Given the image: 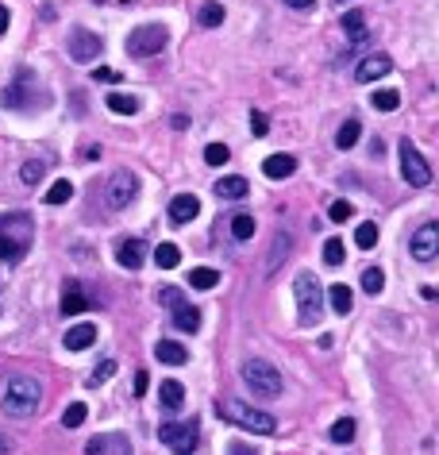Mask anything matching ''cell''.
I'll use <instances>...</instances> for the list:
<instances>
[{
    "mask_svg": "<svg viewBox=\"0 0 439 455\" xmlns=\"http://www.w3.org/2000/svg\"><path fill=\"white\" fill-rule=\"evenodd\" d=\"M216 282H220V274L212 267H197L193 274H189V286H193V290H212Z\"/></svg>",
    "mask_w": 439,
    "mask_h": 455,
    "instance_id": "obj_33",
    "label": "cell"
},
{
    "mask_svg": "<svg viewBox=\"0 0 439 455\" xmlns=\"http://www.w3.org/2000/svg\"><path fill=\"white\" fill-rule=\"evenodd\" d=\"M328 216L336 224H343V220H351V216H355V205H351V201H336V205L328 208Z\"/></svg>",
    "mask_w": 439,
    "mask_h": 455,
    "instance_id": "obj_42",
    "label": "cell"
},
{
    "mask_svg": "<svg viewBox=\"0 0 439 455\" xmlns=\"http://www.w3.org/2000/svg\"><path fill=\"white\" fill-rule=\"evenodd\" d=\"M343 259H347L343 240H339V235H331V240L324 243V262H328V267H343Z\"/></svg>",
    "mask_w": 439,
    "mask_h": 455,
    "instance_id": "obj_34",
    "label": "cell"
},
{
    "mask_svg": "<svg viewBox=\"0 0 439 455\" xmlns=\"http://www.w3.org/2000/svg\"><path fill=\"white\" fill-rule=\"evenodd\" d=\"M35 240V220L27 213L0 216V262H20Z\"/></svg>",
    "mask_w": 439,
    "mask_h": 455,
    "instance_id": "obj_1",
    "label": "cell"
},
{
    "mask_svg": "<svg viewBox=\"0 0 439 455\" xmlns=\"http://www.w3.org/2000/svg\"><path fill=\"white\" fill-rule=\"evenodd\" d=\"M158 301H162V305L174 309V305H181L185 297H181V290H177V286H162V290H158Z\"/></svg>",
    "mask_w": 439,
    "mask_h": 455,
    "instance_id": "obj_44",
    "label": "cell"
},
{
    "mask_svg": "<svg viewBox=\"0 0 439 455\" xmlns=\"http://www.w3.org/2000/svg\"><path fill=\"white\" fill-rule=\"evenodd\" d=\"M104 104H108L116 116H135V112H139V97H128V93H112Z\"/></svg>",
    "mask_w": 439,
    "mask_h": 455,
    "instance_id": "obj_28",
    "label": "cell"
},
{
    "mask_svg": "<svg viewBox=\"0 0 439 455\" xmlns=\"http://www.w3.org/2000/svg\"><path fill=\"white\" fill-rule=\"evenodd\" d=\"M239 374H243V386L251 390L254 397H266V402H274V397H282V371L274 363H266V359H247V363L239 367Z\"/></svg>",
    "mask_w": 439,
    "mask_h": 455,
    "instance_id": "obj_3",
    "label": "cell"
},
{
    "mask_svg": "<svg viewBox=\"0 0 439 455\" xmlns=\"http://www.w3.org/2000/svg\"><path fill=\"white\" fill-rule=\"evenodd\" d=\"M166 27L162 24H143L135 31L128 35V54L131 58H150V54H162V46H166Z\"/></svg>",
    "mask_w": 439,
    "mask_h": 455,
    "instance_id": "obj_6",
    "label": "cell"
},
{
    "mask_svg": "<svg viewBox=\"0 0 439 455\" xmlns=\"http://www.w3.org/2000/svg\"><path fill=\"white\" fill-rule=\"evenodd\" d=\"M251 131H254V139H262L266 131H270V120H266V112H251Z\"/></svg>",
    "mask_w": 439,
    "mask_h": 455,
    "instance_id": "obj_45",
    "label": "cell"
},
{
    "mask_svg": "<svg viewBox=\"0 0 439 455\" xmlns=\"http://www.w3.org/2000/svg\"><path fill=\"white\" fill-rule=\"evenodd\" d=\"M93 339H97V324L81 320V324H73L70 332H66V352H85Z\"/></svg>",
    "mask_w": 439,
    "mask_h": 455,
    "instance_id": "obj_19",
    "label": "cell"
},
{
    "mask_svg": "<svg viewBox=\"0 0 439 455\" xmlns=\"http://www.w3.org/2000/svg\"><path fill=\"white\" fill-rule=\"evenodd\" d=\"M401 174H405V182L416 185V189L432 185V166L424 163V155H420L408 139H401Z\"/></svg>",
    "mask_w": 439,
    "mask_h": 455,
    "instance_id": "obj_8",
    "label": "cell"
},
{
    "mask_svg": "<svg viewBox=\"0 0 439 455\" xmlns=\"http://www.w3.org/2000/svg\"><path fill=\"white\" fill-rule=\"evenodd\" d=\"M181 402H185V386H181L177 378H162V405H166L170 413H177Z\"/></svg>",
    "mask_w": 439,
    "mask_h": 455,
    "instance_id": "obj_23",
    "label": "cell"
},
{
    "mask_svg": "<svg viewBox=\"0 0 439 455\" xmlns=\"http://www.w3.org/2000/svg\"><path fill=\"white\" fill-rule=\"evenodd\" d=\"M39 101H43V93L35 89L31 70H20L16 81L4 89V108H31V104H39Z\"/></svg>",
    "mask_w": 439,
    "mask_h": 455,
    "instance_id": "obj_9",
    "label": "cell"
},
{
    "mask_svg": "<svg viewBox=\"0 0 439 455\" xmlns=\"http://www.w3.org/2000/svg\"><path fill=\"white\" fill-rule=\"evenodd\" d=\"M389 73H393V58H389V54H381V51H374V54H366V58L358 62V70H355V81L370 85V81H381V78H389Z\"/></svg>",
    "mask_w": 439,
    "mask_h": 455,
    "instance_id": "obj_13",
    "label": "cell"
},
{
    "mask_svg": "<svg viewBox=\"0 0 439 455\" xmlns=\"http://www.w3.org/2000/svg\"><path fill=\"white\" fill-rule=\"evenodd\" d=\"M43 174H46V163L31 158V163H24V170H20V182H24V185H39Z\"/></svg>",
    "mask_w": 439,
    "mask_h": 455,
    "instance_id": "obj_36",
    "label": "cell"
},
{
    "mask_svg": "<svg viewBox=\"0 0 439 455\" xmlns=\"http://www.w3.org/2000/svg\"><path fill=\"white\" fill-rule=\"evenodd\" d=\"M197 24H200V27H220V24H224V4H216V0L200 4V8H197Z\"/></svg>",
    "mask_w": 439,
    "mask_h": 455,
    "instance_id": "obj_27",
    "label": "cell"
},
{
    "mask_svg": "<svg viewBox=\"0 0 439 455\" xmlns=\"http://www.w3.org/2000/svg\"><path fill=\"white\" fill-rule=\"evenodd\" d=\"M155 355L162 359V363H170V367H181V363L189 359V352H185L181 344H174V339H162V344L155 347Z\"/></svg>",
    "mask_w": 439,
    "mask_h": 455,
    "instance_id": "obj_25",
    "label": "cell"
},
{
    "mask_svg": "<svg viewBox=\"0 0 439 455\" xmlns=\"http://www.w3.org/2000/svg\"><path fill=\"white\" fill-rule=\"evenodd\" d=\"M116 259H120L123 270H139L143 262H147V243H143V240H120Z\"/></svg>",
    "mask_w": 439,
    "mask_h": 455,
    "instance_id": "obj_15",
    "label": "cell"
},
{
    "mask_svg": "<svg viewBox=\"0 0 439 455\" xmlns=\"http://www.w3.org/2000/svg\"><path fill=\"white\" fill-rule=\"evenodd\" d=\"M378 243V224L374 220H366V224H358L355 228V247H362V251H370Z\"/></svg>",
    "mask_w": 439,
    "mask_h": 455,
    "instance_id": "obj_32",
    "label": "cell"
},
{
    "mask_svg": "<svg viewBox=\"0 0 439 455\" xmlns=\"http://www.w3.org/2000/svg\"><path fill=\"white\" fill-rule=\"evenodd\" d=\"M85 455H131V444L123 440L120 432H108V436H93L85 444Z\"/></svg>",
    "mask_w": 439,
    "mask_h": 455,
    "instance_id": "obj_14",
    "label": "cell"
},
{
    "mask_svg": "<svg viewBox=\"0 0 439 455\" xmlns=\"http://www.w3.org/2000/svg\"><path fill=\"white\" fill-rule=\"evenodd\" d=\"M289 251H293V235H289V232H278V235H274V243H270V251H266V267H262L266 278H270V274L282 267V259H285Z\"/></svg>",
    "mask_w": 439,
    "mask_h": 455,
    "instance_id": "obj_16",
    "label": "cell"
},
{
    "mask_svg": "<svg viewBox=\"0 0 439 455\" xmlns=\"http://www.w3.org/2000/svg\"><path fill=\"white\" fill-rule=\"evenodd\" d=\"M293 170H297V158L293 155H270L262 163V174L270 178V182H282V178H289Z\"/></svg>",
    "mask_w": 439,
    "mask_h": 455,
    "instance_id": "obj_20",
    "label": "cell"
},
{
    "mask_svg": "<svg viewBox=\"0 0 439 455\" xmlns=\"http://www.w3.org/2000/svg\"><path fill=\"white\" fill-rule=\"evenodd\" d=\"M331 440H336V444H351V440H355V421H351V416H339V421L331 424Z\"/></svg>",
    "mask_w": 439,
    "mask_h": 455,
    "instance_id": "obj_37",
    "label": "cell"
},
{
    "mask_svg": "<svg viewBox=\"0 0 439 455\" xmlns=\"http://www.w3.org/2000/svg\"><path fill=\"white\" fill-rule=\"evenodd\" d=\"M408 251H413L416 262H432L439 255V224H424L413 232V240H408Z\"/></svg>",
    "mask_w": 439,
    "mask_h": 455,
    "instance_id": "obj_12",
    "label": "cell"
},
{
    "mask_svg": "<svg viewBox=\"0 0 439 455\" xmlns=\"http://www.w3.org/2000/svg\"><path fill=\"white\" fill-rule=\"evenodd\" d=\"M135 197H139V178L131 174V170H112L108 185H104V205L120 213V208H128Z\"/></svg>",
    "mask_w": 439,
    "mask_h": 455,
    "instance_id": "obj_7",
    "label": "cell"
},
{
    "mask_svg": "<svg viewBox=\"0 0 439 455\" xmlns=\"http://www.w3.org/2000/svg\"><path fill=\"white\" fill-rule=\"evenodd\" d=\"M285 4H289V8H297V12H304V8H312L316 0H285Z\"/></svg>",
    "mask_w": 439,
    "mask_h": 455,
    "instance_id": "obj_50",
    "label": "cell"
},
{
    "mask_svg": "<svg viewBox=\"0 0 439 455\" xmlns=\"http://www.w3.org/2000/svg\"><path fill=\"white\" fill-rule=\"evenodd\" d=\"M232 235H235V240H251V235H254V216H247V213H239V216H235V220H232Z\"/></svg>",
    "mask_w": 439,
    "mask_h": 455,
    "instance_id": "obj_39",
    "label": "cell"
},
{
    "mask_svg": "<svg viewBox=\"0 0 439 455\" xmlns=\"http://www.w3.org/2000/svg\"><path fill=\"white\" fill-rule=\"evenodd\" d=\"M162 444H170V451L174 455H193L197 448V421H166L162 424Z\"/></svg>",
    "mask_w": 439,
    "mask_h": 455,
    "instance_id": "obj_10",
    "label": "cell"
},
{
    "mask_svg": "<svg viewBox=\"0 0 439 455\" xmlns=\"http://www.w3.org/2000/svg\"><path fill=\"white\" fill-rule=\"evenodd\" d=\"M120 78L123 73L112 70V66H97V70H93V81H104V85H120Z\"/></svg>",
    "mask_w": 439,
    "mask_h": 455,
    "instance_id": "obj_43",
    "label": "cell"
},
{
    "mask_svg": "<svg viewBox=\"0 0 439 455\" xmlns=\"http://www.w3.org/2000/svg\"><path fill=\"white\" fill-rule=\"evenodd\" d=\"M370 104H374L378 112H393L397 104H401V97H397V89H378V93H374V101H370Z\"/></svg>",
    "mask_w": 439,
    "mask_h": 455,
    "instance_id": "obj_40",
    "label": "cell"
},
{
    "mask_svg": "<svg viewBox=\"0 0 439 455\" xmlns=\"http://www.w3.org/2000/svg\"><path fill=\"white\" fill-rule=\"evenodd\" d=\"M227 455H254V448H251V444H232Z\"/></svg>",
    "mask_w": 439,
    "mask_h": 455,
    "instance_id": "obj_48",
    "label": "cell"
},
{
    "mask_svg": "<svg viewBox=\"0 0 439 455\" xmlns=\"http://www.w3.org/2000/svg\"><path fill=\"white\" fill-rule=\"evenodd\" d=\"M8 24H12V12H8V8H4V4H0V35H4V31H8Z\"/></svg>",
    "mask_w": 439,
    "mask_h": 455,
    "instance_id": "obj_49",
    "label": "cell"
},
{
    "mask_svg": "<svg viewBox=\"0 0 439 455\" xmlns=\"http://www.w3.org/2000/svg\"><path fill=\"white\" fill-rule=\"evenodd\" d=\"M324 293L331 297V309H336L339 317H347V312L355 309V293H351V286H343V282H336V286H328Z\"/></svg>",
    "mask_w": 439,
    "mask_h": 455,
    "instance_id": "obj_22",
    "label": "cell"
},
{
    "mask_svg": "<svg viewBox=\"0 0 439 455\" xmlns=\"http://www.w3.org/2000/svg\"><path fill=\"white\" fill-rule=\"evenodd\" d=\"M247 193H251V185H247V178H239V174H227V178H220V182H216V197H220V201H243Z\"/></svg>",
    "mask_w": 439,
    "mask_h": 455,
    "instance_id": "obj_17",
    "label": "cell"
},
{
    "mask_svg": "<svg viewBox=\"0 0 439 455\" xmlns=\"http://www.w3.org/2000/svg\"><path fill=\"white\" fill-rule=\"evenodd\" d=\"M70 58L73 62H93L97 54L104 51V43H100V35L97 31H89V27H73L70 31Z\"/></svg>",
    "mask_w": 439,
    "mask_h": 455,
    "instance_id": "obj_11",
    "label": "cell"
},
{
    "mask_svg": "<svg viewBox=\"0 0 439 455\" xmlns=\"http://www.w3.org/2000/svg\"><path fill=\"white\" fill-rule=\"evenodd\" d=\"M85 416H89V409H85L81 402H73V405H66L62 424H66V429H81V424H85Z\"/></svg>",
    "mask_w": 439,
    "mask_h": 455,
    "instance_id": "obj_38",
    "label": "cell"
},
{
    "mask_svg": "<svg viewBox=\"0 0 439 455\" xmlns=\"http://www.w3.org/2000/svg\"><path fill=\"white\" fill-rule=\"evenodd\" d=\"M39 402H43V386L35 378H12L4 390V413L8 416H31L39 413Z\"/></svg>",
    "mask_w": 439,
    "mask_h": 455,
    "instance_id": "obj_4",
    "label": "cell"
},
{
    "mask_svg": "<svg viewBox=\"0 0 439 455\" xmlns=\"http://www.w3.org/2000/svg\"><path fill=\"white\" fill-rule=\"evenodd\" d=\"M227 158H232V150H227L224 143H208L205 147V163L208 166H227Z\"/></svg>",
    "mask_w": 439,
    "mask_h": 455,
    "instance_id": "obj_41",
    "label": "cell"
},
{
    "mask_svg": "<svg viewBox=\"0 0 439 455\" xmlns=\"http://www.w3.org/2000/svg\"><path fill=\"white\" fill-rule=\"evenodd\" d=\"M362 290L374 293V297H378V293L386 290V274H381L378 267H366V270H362Z\"/></svg>",
    "mask_w": 439,
    "mask_h": 455,
    "instance_id": "obj_35",
    "label": "cell"
},
{
    "mask_svg": "<svg viewBox=\"0 0 439 455\" xmlns=\"http://www.w3.org/2000/svg\"><path fill=\"white\" fill-rule=\"evenodd\" d=\"M89 309V297H85V290H81V282H66V290H62V312L66 317H78V312Z\"/></svg>",
    "mask_w": 439,
    "mask_h": 455,
    "instance_id": "obj_18",
    "label": "cell"
},
{
    "mask_svg": "<svg viewBox=\"0 0 439 455\" xmlns=\"http://www.w3.org/2000/svg\"><path fill=\"white\" fill-rule=\"evenodd\" d=\"M174 328H177V332H197V328H200V312H197L193 305H185V301H181V305H174Z\"/></svg>",
    "mask_w": 439,
    "mask_h": 455,
    "instance_id": "obj_24",
    "label": "cell"
},
{
    "mask_svg": "<svg viewBox=\"0 0 439 455\" xmlns=\"http://www.w3.org/2000/svg\"><path fill=\"white\" fill-rule=\"evenodd\" d=\"M293 293H297V312H301V324L312 328L320 320V309H324V286L312 270H301L297 282H293Z\"/></svg>",
    "mask_w": 439,
    "mask_h": 455,
    "instance_id": "obj_5",
    "label": "cell"
},
{
    "mask_svg": "<svg viewBox=\"0 0 439 455\" xmlns=\"http://www.w3.org/2000/svg\"><path fill=\"white\" fill-rule=\"evenodd\" d=\"M343 31L351 35V46L366 43V20H362V12H347V16H343Z\"/></svg>",
    "mask_w": 439,
    "mask_h": 455,
    "instance_id": "obj_26",
    "label": "cell"
},
{
    "mask_svg": "<svg viewBox=\"0 0 439 455\" xmlns=\"http://www.w3.org/2000/svg\"><path fill=\"white\" fill-rule=\"evenodd\" d=\"M197 213H200V201H197V197H189V193H181V197L170 201V220H174V224H189Z\"/></svg>",
    "mask_w": 439,
    "mask_h": 455,
    "instance_id": "obj_21",
    "label": "cell"
},
{
    "mask_svg": "<svg viewBox=\"0 0 439 455\" xmlns=\"http://www.w3.org/2000/svg\"><path fill=\"white\" fill-rule=\"evenodd\" d=\"M216 409H220V416H224V421L239 424V429H247V432H259V436L278 432V421H274L270 413L254 409V405L239 402V397H220V405H216Z\"/></svg>",
    "mask_w": 439,
    "mask_h": 455,
    "instance_id": "obj_2",
    "label": "cell"
},
{
    "mask_svg": "<svg viewBox=\"0 0 439 455\" xmlns=\"http://www.w3.org/2000/svg\"><path fill=\"white\" fill-rule=\"evenodd\" d=\"M358 136H362V124H358V120H347V124L339 128V136H336V147H339V150L358 147Z\"/></svg>",
    "mask_w": 439,
    "mask_h": 455,
    "instance_id": "obj_29",
    "label": "cell"
},
{
    "mask_svg": "<svg viewBox=\"0 0 439 455\" xmlns=\"http://www.w3.org/2000/svg\"><path fill=\"white\" fill-rule=\"evenodd\" d=\"M147 382H150V378H147V371H139V374H135V397H143V394H147Z\"/></svg>",
    "mask_w": 439,
    "mask_h": 455,
    "instance_id": "obj_47",
    "label": "cell"
},
{
    "mask_svg": "<svg viewBox=\"0 0 439 455\" xmlns=\"http://www.w3.org/2000/svg\"><path fill=\"white\" fill-rule=\"evenodd\" d=\"M155 262H158L162 270H174L177 262H181V251L174 247V243H158V247H155Z\"/></svg>",
    "mask_w": 439,
    "mask_h": 455,
    "instance_id": "obj_30",
    "label": "cell"
},
{
    "mask_svg": "<svg viewBox=\"0 0 439 455\" xmlns=\"http://www.w3.org/2000/svg\"><path fill=\"white\" fill-rule=\"evenodd\" d=\"M112 374H116V363H112V359H104V363L97 367V374H93V386H100L104 378H112Z\"/></svg>",
    "mask_w": 439,
    "mask_h": 455,
    "instance_id": "obj_46",
    "label": "cell"
},
{
    "mask_svg": "<svg viewBox=\"0 0 439 455\" xmlns=\"http://www.w3.org/2000/svg\"><path fill=\"white\" fill-rule=\"evenodd\" d=\"M73 197V185H70V178H58L51 189H46V205H66Z\"/></svg>",
    "mask_w": 439,
    "mask_h": 455,
    "instance_id": "obj_31",
    "label": "cell"
}]
</instances>
